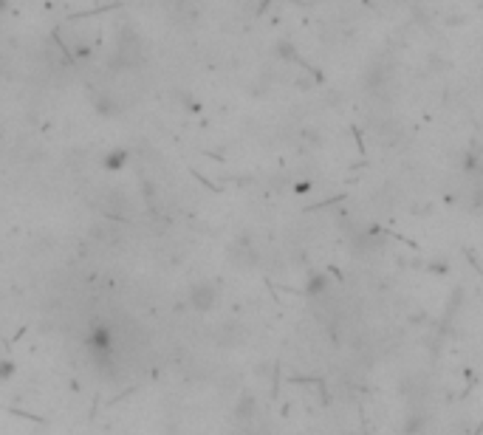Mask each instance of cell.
I'll return each instance as SVG.
<instances>
[{
    "label": "cell",
    "mask_w": 483,
    "mask_h": 435,
    "mask_svg": "<svg viewBox=\"0 0 483 435\" xmlns=\"http://www.w3.org/2000/svg\"><path fill=\"white\" fill-rule=\"evenodd\" d=\"M88 348L94 351V356L97 359H108V353H110V348H113V336H110V331L105 328V325H97L94 331H90V336H88Z\"/></svg>",
    "instance_id": "obj_2"
},
{
    "label": "cell",
    "mask_w": 483,
    "mask_h": 435,
    "mask_svg": "<svg viewBox=\"0 0 483 435\" xmlns=\"http://www.w3.org/2000/svg\"><path fill=\"white\" fill-rule=\"evenodd\" d=\"M328 288V277L325 274H314V277L308 280V286H306V294H311V297H319L322 291Z\"/></svg>",
    "instance_id": "obj_5"
},
{
    "label": "cell",
    "mask_w": 483,
    "mask_h": 435,
    "mask_svg": "<svg viewBox=\"0 0 483 435\" xmlns=\"http://www.w3.org/2000/svg\"><path fill=\"white\" fill-rule=\"evenodd\" d=\"M215 303H218V291H215L212 283H198V286L190 288V306L195 311H201V314L203 311H212Z\"/></svg>",
    "instance_id": "obj_1"
},
{
    "label": "cell",
    "mask_w": 483,
    "mask_h": 435,
    "mask_svg": "<svg viewBox=\"0 0 483 435\" xmlns=\"http://www.w3.org/2000/svg\"><path fill=\"white\" fill-rule=\"evenodd\" d=\"M127 164V150H110L105 158H102V167L110 170V173H116Z\"/></svg>",
    "instance_id": "obj_3"
},
{
    "label": "cell",
    "mask_w": 483,
    "mask_h": 435,
    "mask_svg": "<svg viewBox=\"0 0 483 435\" xmlns=\"http://www.w3.org/2000/svg\"><path fill=\"white\" fill-rule=\"evenodd\" d=\"M14 376V362L12 359H0V382H9Z\"/></svg>",
    "instance_id": "obj_6"
},
{
    "label": "cell",
    "mask_w": 483,
    "mask_h": 435,
    "mask_svg": "<svg viewBox=\"0 0 483 435\" xmlns=\"http://www.w3.org/2000/svg\"><path fill=\"white\" fill-rule=\"evenodd\" d=\"M255 407H258V399H255V396H243V399L238 401V407H235V419H238V421L251 419V416H255Z\"/></svg>",
    "instance_id": "obj_4"
}]
</instances>
